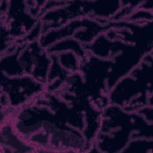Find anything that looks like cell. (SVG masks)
<instances>
[{
	"instance_id": "1",
	"label": "cell",
	"mask_w": 153,
	"mask_h": 153,
	"mask_svg": "<svg viewBox=\"0 0 153 153\" xmlns=\"http://www.w3.org/2000/svg\"><path fill=\"white\" fill-rule=\"evenodd\" d=\"M152 121L139 111H127L109 105L102 111L91 152L122 153L134 139H152Z\"/></svg>"
},
{
	"instance_id": "2",
	"label": "cell",
	"mask_w": 153,
	"mask_h": 153,
	"mask_svg": "<svg viewBox=\"0 0 153 153\" xmlns=\"http://www.w3.org/2000/svg\"><path fill=\"white\" fill-rule=\"evenodd\" d=\"M152 53L151 52L115 84L108 94L109 105L118 106L130 112L152 106Z\"/></svg>"
},
{
	"instance_id": "3",
	"label": "cell",
	"mask_w": 153,
	"mask_h": 153,
	"mask_svg": "<svg viewBox=\"0 0 153 153\" xmlns=\"http://www.w3.org/2000/svg\"><path fill=\"white\" fill-rule=\"evenodd\" d=\"M1 94L7 102V109L14 110L34 101L47 91L46 85L28 76H7L1 74Z\"/></svg>"
},
{
	"instance_id": "4",
	"label": "cell",
	"mask_w": 153,
	"mask_h": 153,
	"mask_svg": "<svg viewBox=\"0 0 153 153\" xmlns=\"http://www.w3.org/2000/svg\"><path fill=\"white\" fill-rule=\"evenodd\" d=\"M152 139L140 138L131 140L122 153H152Z\"/></svg>"
}]
</instances>
